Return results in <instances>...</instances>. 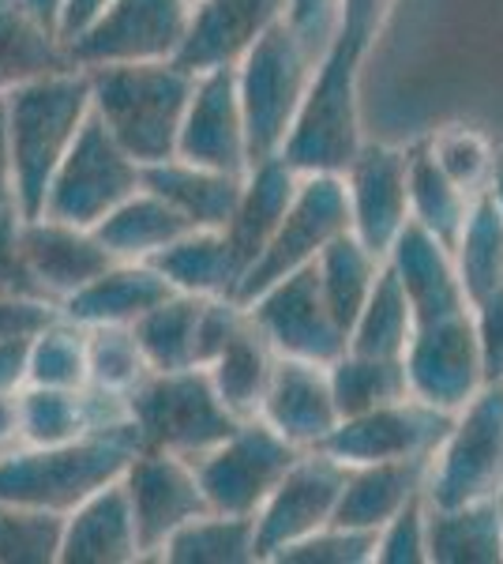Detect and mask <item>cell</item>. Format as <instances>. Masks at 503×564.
I'll list each match as a JSON object with an SVG mask.
<instances>
[{"instance_id": "cell-1", "label": "cell", "mask_w": 503, "mask_h": 564, "mask_svg": "<svg viewBox=\"0 0 503 564\" xmlns=\"http://www.w3.org/2000/svg\"><path fill=\"white\" fill-rule=\"evenodd\" d=\"M8 154H12L15 207L23 218L45 212V196L61 162L76 148L79 132L95 113L87 68H64L0 98Z\"/></svg>"}, {"instance_id": "cell-2", "label": "cell", "mask_w": 503, "mask_h": 564, "mask_svg": "<svg viewBox=\"0 0 503 564\" xmlns=\"http://www.w3.org/2000/svg\"><path fill=\"white\" fill-rule=\"evenodd\" d=\"M87 76L95 117L140 166L177 159L196 72L177 61H143V65H98L87 68Z\"/></svg>"}, {"instance_id": "cell-3", "label": "cell", "mask_w": 503, "mask_h": 564, "mask_svg": "<svg viewBox=\"0 0 503 564\" xmlns=\"http://www.w3.org/2000/svg\"><path fill=\"white\" fill-rule=\"evenodd\" d=\"M143 452L132 422L68 444H20L0 456V500L68 516Z\"/></svg>"}, {"instance_id": "cell-4", "label": "cell", "mask_w": 503, "mask_h": 564, "mask_svg": "<svg viewBox=\"0 0 503 564\" xmlns=\"http://www.w3.org/2000/svg\"><path fill=\"white\" fill-rule=\"evenodd\" d=\"M369 53L350 39L331 34L316 61L313 84L297 109L282 159L297 174H346L357 151L364 148L361 132V65Z\"/></svg>"}, {"instance_id": "cell-5", "label": "cell", "mask_w": 503, "mask_h": 564, "mask_svg": "<svg viewBox=\"0 0 503 564\" xmlns=\"http://www.w3.org/2000/svg\"><path fill=\"white\" fill-rule=\"evenodd\" d=\"M313 42L289 20H282L249 57L237 65L244 124H249V151L255 162L278 159L294 132L297 109L313 84Z\"/></svg>"}, {"instance_id": "cell-6", "label": "cell", "mask_w": 503, "mask_h": 564, "mask_svg": "<svg viewBox=\"0 0 503 564\" xmlns=\"http://www.w3.org/2000/svg\"><path fill=\"white\" fill-rule=\"evenodd\" d=\"M124 406L143 448L185 459H199L241 425V417L218 399L207 369L151 372Z\"/></svg>"}, {"instance_id": "cell-7", "label": "cell", "mask_w": 503, "mask_h": 564, "mask_svg": "<svg viewBox=\"0 0 503 564\" xmlns=\"http://www.w3.org/2000/svg\"><path fill=\"white\" fill-rule=\"evenodd\" d=\"M425 497L436 508L503 497V380H489L455 414L428 467Z\"/></svg>"}, {"instance_id": "cell-8", "label": "cell", "mask_w": 503, "mask_h": 564, "mask_svg": "<svg viewBox=\"0 0 503 564\" xmlns=\"http://www.w3.org/2000/svg\"><path fill=\"white\" fill-rule=\"evenodd\" d=\"M140 188H143V166L90 113L76 148L68 151V159L61 162L57 177H53L42 215L95 230L109 212H117Z\"/></svg>"}, {"instance_id": "cell-9", "label": "cell", "mask_w": 503, "mask_h": 564, "mask_svg": "<svg viewBox=\"0 0 503 564\" xmlns=\"http://www.w3.org/2000/svg\"><path fill=\"white\" fill-rule=\"evenodd\" d=\"M350 230L353 215L342 174H300L294 204H289L286 218H282L278 234L263 249V257L249 268L241 290H237V302L249 305L255 294H263L278 279L316 263L327 245Z\"/></svg>"}, {"instance_id": "cell-10", "label": "cell", "mask_w": 503, "mask_h": 564, "mask_svg": "<svg viewBox=\"0 0 503 564\" xmlns=\"http://www.w3.org/2000/svg\"><path fill=\"white\" fill-rule=\"evenodd\" d=\"M297 456L300 448L274 433L263 417H249L222 444H215L192 463H196L210 512L260 516V508L267 505L274 486L286 478Z\"/></svg>"}, {"instance_id": "cell-11", "label": "cell", "mask_w": 503, "mask_h": 564, "mask_svg": "<svg viewBox=\"0 0 503 564\" xmlns=\"http://www.w3.org/2000/svg\"><path fill=\"white\" fill-rule=\"evenodd\" d=\"M196 0H113L98 20L68 39L79 68L177 61Z\"/></svg>"}, {"instance_id": "cell-12", "label": "cell", "mask_w": 503, "mask_h": 564, "mask_svg": "<svg viewBox=\"0 0 503 564\" xmlns=\"http://www.w3.org/2000/svg\"><path fill=\"white\" fill-rule=\"evenodd\" d=\"M244 308H249L252 324L260 327L263 339L271 343L278 358L331 366L350 350V332L338 324V316L327 305L316 263L278 279L263 294H255Z\"/></svg>"}, {"instance_id": "cell-13", "label": "cell", "mask_w": 503, "mask_h": 564, "mask_svg": "<svg viewBox=\"0 0 503 564\" xmlns=\"http://www.w3.org/2000/svg\"><path fill=\"white\" fill-rule=\"evenodd\" d=\"M455 425L451 411L409 395L398 403L376 406L353 417H342L338 430L324 441V452L346 467H369V463H402V459H433Z\"/></svg>"}, {"instance_id": "cell-14", "label": "cell", "mask_w": 503, "mask_h": 564, "mask_svg": "<svg viewBox=\"0 0 503 564\" xmlns=\"http://www.w3.org/2000/svg\"><path fill=\"white\" fill-rule=\"evenodd\" d=\"M350 481V467L327 456L324 448L300 452L286 478L274 486L267 505L255 516V542H260V561H274L286 545H294L319 527L335 523L338 500Z\"/></svg>"}, {"instance_id": "cell-15", "label": "cell", "mask_w": 503, "mask_h": 564, "mask_svg": "<svg viewBox=\"0 0 503 564\" xmlns=\"http://www.w3.org/2000/svg\"><path fill=\"white\" fill-rule=\"evenodd\" d=\"M409 391L440 411L459 414L478 391L489 384L484 354L473 324V308L462 316H447L436 324L414 327L406 350Z\"/></svg>"}, {"instance_id": "cell-16", "label": "cell", "mask_w": 503, "mask_h": 564, "mask_svg": "<svg viewBox=\"0 0 503 564\" xmlns=\"http://www.w3.org/2000/svg\"><path fill=\"white\" fill-rule=\"evenodd\" d=\"M342 181L346 196H350L353 234L376 257L387 260L398 234L414 223L409 215V148L364 140Z\"/></svg>"}, {"instance_id": "cell-17", "label": "cell", "mask_w": 503, "mask_h": 564, "mask_svg": "<svg viewBox=\"0 0 503 564\" xmlns=\"http://www.w3.org/2000/svg\"><path fill=\"white\" fill-rule=\"evenodd\" d=\"M124 489L132 497L135 527H140L143 553L158 561L162 545L181 531L188 520L210 512L204 486H199L196 463L173 452L143 448L128 463Z\"/></svg>"}, {"instance_id": "cell-18", "label": "cell", "mask_w": 503, "mask_h": 564, "mask_svg": "<svg viewBox=\"0 0 503 564\" xmlns=\"http://www.w3.org/2000/svg\"><path fill=\"white\" fill-rule=\"evenodd\" d=\"M177 159L196 166L226 170L244 177L252 170L249 124H244L241 90H237V68H215L196 76V90L181 124Z\"/></svg>"}, {"instance_id": "cell-19", "label": "cell", "mask_w": 503, "mask_h": 564, "mask_svg": "<svg viewBox=\"0 0 503 564\" xmlns=\"http://www.w3.org/2000/svg\"><path fill=\"white\" fill-rule=\"evenodd\" d=\"M282 20H289V0H196L177 65L196 76L237 68Z\"/></svg>"}, {"instance_id": "cell-20", "label": "cell", "mask_w": 503, "mask_h": 564, "mask_svg": "<svg viewBox=\"0 0 503 564\" xmlns=\"http://www.w3.org/2000/svg\"><path fill=\"white\" fill-rule=\"evenodd\" d=\"M260 417L294 448L313 452L338 430L342 411L331 388V366L300 358H278L271 372L267 395H263Z\"/></svg>"}, {"instance_id": "cell-21", "label": "cell", "mask_w": 503, "mask_h": 564, "mask_svg": "<svg viewBox=\"0 0 503 564\" xmlns=\"http://www.w3.org/2000/svg\"><path fill=\"white\" fill-rule=\"evenodd\" d=\"M387 263L398 271L402 286H406V297L414 305V327L462 316L473 308L470 297H466L455 249H447L420 223H409L398 234V241L387 252Z\"/></svg>"}, {"instance_id": "cell-22", "label": "cell", "mask_w": 503, "mask_h": 564, "mask_svg": "<svg viewBox=\"0 0 503 564\" xmlns=\"http://www.w3.org/2000/svg\"><path fill=\"white\" fill-rule=\"evenodd\" d=\"M147 561L135 527L124 475L64 516L61 564H135Z\"/></svg>"}, {"instance_id": "cell-23", "label": "cell", "mask_w": 503, "mask_h": 564, "mask_svg": "<svg viewBox=\"0 0 503 564\" xmlns=\"http://www.w3.org/2000/svg\"><path fill=\"white\" fill-rule=\"evenodd\" d=\"M23 249L42 290L57 305H64L72 294H79L87 282H95L117 263L113 252L106 249V241L98 238V230L57 223V218L45 215L23 223Z\"/></svg>"}, {"instance_id": "cell-24", "label": "cell", "mask_w": 503, "mask_h": 564, "mask_svg": "<svg viewBox=\"0 0 503 564\" xmlns=\"http://www.w3.org/2000/svg\"><path fill=\"white\" fill-rule=\"evenodd\" d=\"M170 294L173 286L154 263L117 260L95 282H87L79 294H72L61 305V313L79 327H132Z\"/></svg>"}, {"instance_id": "cell-25", "label": "cell", "mask_w": 503, "mask_h": 564, "mask_svg": "<svg viewBox=\"0 0 503 564\" xmlns=\"http://www.w3.org/2000/svg\"><path fill=\"white\" fill-rule=\"evenodd\" d=\"M297 185L300 174L282 154L267 162H255L249 174H244L241 199H237V212L230 218V226H226V238H230L237 260L244 263V275H249V268L263 257V249L278 234L282 218H286L289 204L297 196Z\"/></svg>"}, {"instance_id": "cell-26", "label": "cell", "mask_w": 503, "mask_h": 564, "mask_svg": "<svg viewBox=\"0 0 503 564\" xmlns=\"http://www.w3.org/2000/svg\"><path fill=\"white\" fill-rule=\"evenodd\" d=\"M64 68L79 65L57 26L39 20L23 0H0V98Z\"/></svg>"}, {"instance_id": "cell-27", "label": "cell", "mask_w": 503, "mask_h": 564, "mask_svg": "<svg viewBox=\"0 0 503 564\" xmlns=\"http://www.w3.org/2000/svg\"><path fill=\"white\" fill-rule=\"evenodd\" d=\"M143 185L170 199L196 230H226L241 199L244 177L196 166L188 159H166L158 166H143Z\"/></svg>"}, {"instance_id": "cell-28", "label": "cell", "mask_w": 503, "mask_h": 564, "mask_svg": "<svg viewBox=\"0 0 503 564\" xmlns=\"http://www.w3.org/2000/svg\"><path fill=\"white\" fill-rule=\"evenodd\" d=\"M433 459H402V463H369L350 467V481L338 500L335 523L353 531H380L395 520L402 508L414 500L428 481Z\"/></svg>"}, {"instance_id": "cell-29", "label": "cell", "mask_w": 503, "mask_h": 564, "mask_svg": "<svg viewBox=\"0 0 503 564\" xmlns=\"http://www.w3.org/2000/svg\"><path fill=\"white\" fill-rule=\"evenodd\" d=\"M151 263L166 275L173 290L196 297H233L237 302L244 279V263L237 260L226 230H188Z\"/></svg>"}, {"instance_id": "cell-30", "label": "cell", "mask_w": 503, "mask_h": 564, "mask_svg": "<svg viewBox=\"0 0 503 564\" xmlns=\"http://www.w3.org/2000/svg\"><path fill=\"white\" fill-rule=\"evenodd\" d=\"M433 564H503V497L470 505H428Z\"/></svg>"}, {"instance_id": "cell-31", "label": "cell", "mask_w": 503, "mask_h": 564, "mask_svg": "<svg viewBox=\"0 0 503 564\" xmlns=\"http://www.w3.org/2000/svg\"><path fill=\"white\" fill-rule=\"evenodd\" d=\"M95 230L117 260L151 263L158 252H166L173 241H181L188 230H196V226H192L170 199H162L154 188L143 185L140 193L128 196L117 212H109Z\"/></svg>"}, {"instance_id": "cell-32", "label": "cell", "mask_w": 503, "mask_h": 564, "mask_svg": "<svg viewBox=\"0 0 503 564\" xmlns=\"http://www.w3.org/2000/svg\"><path fill=\"white\" fill-rule=\"evenodd\" d=\"M274 366H278V354L263 339L260 327L252 324V316H244L241 332H237L233 339L226 343V350L207 366V377H210V384H215L218 399H222L241 422H249V417H260Z\"/></svg>"}, {"instance_id": "cell-33", "label": "cell", "mask_w": 503, "mask_h": 564, "mask_svg": "<svg viewBox=\"0 0 503 564\" xmlns=\"http://www.w3.org/2000/svg\"><path fill=\"white\" fill-rule=\"evenodd\" d=\"M473 199L462 185H455L447 177V170L436 162L428 140H420L409 148V215L414 223L425 226L428 234H436L447 249H455L466 230Z\"/></svg>"}, {"instance_id": "cell-34", "label": "cell", "mask_w": 503, "mask_h": 564, "mask_svg": "<svg viewBox=\"0 0 503 564\" xmlns=\"http://www.w3.org/2000/svg\"><path fill=\"white\" fill-rule=\"evenodd\" d=\"M207 297L173 290L162 305H154L143 321L132 324L135 339L147 354L154 372L199 369V324H204Z\"/></svg>"}, {"instance_id": "cell-35", "label": "cell", "mask_w": 503, "mask_h": 564, "mask_svg": "<svg viewBox=\"0 0 503 564\" xmlns=\"http://www.w3.org/2000/svg\"><path fill=\"white\" fill-rule=\"evenodd\" d=\"M158 561L170 564H260L255 516L204 512L188 520L162 545Z\"/></svg>"}, {"instance_id": "cell-36", "label": "cell", "mask_w": 503, "mask_h": 564, "mask_svg": "<svg viewBox=\"0 0 503 564\" xmlns=\"http://www.w3.org/2000/svg\"><path fill=\"white\" fill-rule=\"evenodd\" d=\"M316 271H319V282H324L327 305H331V313L338 316V324L350 332L357 324V316H361L364 302H369L372 290H376L383 257H376V252L350 230L319 252Z\"/></svg>"}, {"instance_id": "cell-37", "label": "cell", "mask_w": 503, "mask_h": 564, "mask_svg": "<svg viewBox=\"0 0 503 564\" xmlns=\"http://www.w3.org/2000/svg\"><path fill=\"white\" fill-rule=\"evenodd\" d=\"M409 339H414V305H409L398 271L383 260L376 290L350 327V350L376 354V358H406Z\"/></svg>"}, {"instance_id": "cell-38", "label": "cell", "mask_w": 503, "mask_h": 564, "mask_svg": "<svg viewBox=\"0 0 503 564\" xmlns=\"http://www.w3.org/2000/svg\"><path fill=\"white\" fill-rule=\"evenodd\" d=\"M331 388L342 417L376 411V406L414 395L409 391L406 358H376V354L357 350H346L342 358L331 361Z\"/></svg>"}, {"instance_id": "cell-39", "label": "cell", "mask_w": 503, "mask_h": 564, "mask_svg": "<svg viewBox=\"0 0 503 564\" xmlns=\"http://www.w3.org/2000/svg\"><path fill=\"white\" fill-rule=\"evenodd\" d=\"M455 260H459V275L470 305L503 286V212L492 188H484L473 199L466 230L455 245Z\"/></svg>"}, {"instance_id": "cell-40", "label": "cell", "mask_w": 503, "mask_h": 564, "mask_svg": "<svg viewBox=\"0 0 503 564\" xmlns=\"http://www.w3.org/2000/svg\"><path fill=\"white\" fill-rule=\"evenodd\" d=\"M26 384L39 388H90V350L87 327L68 316H57L31 339L26 361Z\"/></svg>"}, {"instance_id": "cell-41", "label": "cell", "mask_w": 503, "mask_h": 564, "mask_svg": "<svg viewBox=\"0 0 503 564\" xmlns=\"http://www.w3.org/2000/svg\"><path fill=\"white\" fill-rule=\"evenodd\" d=\"M87 350L90 388L109 395L128 399L154 372L132 327H87Z\"/></svg>"}, {"instance_id": "cell-42", "label": "cell", "mask_w": 503, "mask_h": 564, "mask_svg": "<svg viewBox=\"0 0 503 564\" xmlns=\"http://www.w3.org/2000/svg\"><path fill=\"white\" fill-rule=\"evenodd\" d=\"M64 516L0 500V564H53L61 561Z\"/></svg>"}, {"instance_id": "cell-43", "label": "cell", "mask_w": 503, "mask_h": 564, "mask_svg": "<svg viewBox=\"0 0 503 564\" xmlns=\"http://www.w3.org/2000/svg\"><path fill=\"white\" fill-rule=\"evenodd\" d=\"M428 148L447 170V177L455 185H462L470 196H481L484 188H492L500 154L481 129H473V124H444L440 132L428 135Z\"/></svg>"}, {"instance_id": "cell-44", "label": "cell", "mask_w": 503, "mask_h": 564, "mask_svg": "<svg viewBox=\"0 0 503 564\" xmlns=\"http://www.w3.org/2000/svg\"><path fill=\"white\" fill-rule=\"evenodd\" d=\"M380 531H353V527L327 523L316 534L274 553L271 564H376Z\"/></svg>"}, {"instance_id": "cell-45", "label": "cell", "mask_w": 503, "mask_h": 564, "mask_svg": "<svg viewBox=\"0 0 503 564\" xmlns=\"http://www.w3.org/2000/svg\"><path fill=\"white\" fill-rule=\"evenodd\" d=\"M376 564H433L428 553V497L425 489L406 508L380 527Z\"/></svg>"}, {"instance_id": "cell-46", "label": "cell", "mask_w": 503, "mask_h": 564, "mask_svg": "<svg viewBox=\"0 0 503 564\" xmlns=\"http://www.w3.org/2000/svg\"><path fill=\"white\" fill-rule=\"evenodd\" d=\"M23 223L20 207H4L0 212V297H42L53 302L34 275L31 260L23 249Z\"/></svg>"}, {"instance_id": "cell-47", "label": "cell", "mask_w": 503, "mask_h": 564, "mask_svg": "<svg viewBox=\"0 0 503 564\" xmlns=\"http://www.w3.org/2000/svg\"><path fill=\"white\" fill-rule=\"evenodd\" d=\"M395 0H335V31L350 39L357 50L372 53L383 34V26L391 20Z\"/></svg>"}, {"instance_id": "cell-48", "label": "cell", "mask_w": 503, "mask_h": 564, "mask_svg": "<svg viewBox=\"0 0 503 564\" xmlns=\"http://www.w3.org/2000/svg\"><path fill=\"white\" fill-rule=\"evenodd\" d=\"M57 316H61L57 302H42V297H0V343L34 339Z\"/></svg>"}, {"instance_id": "cell-49", "label": "cell", "mask_w": 503, "mask_h": 564, "mask_svg": "<svg viewBox=\"0 0 503 564\" xmlns=\"http://www.w3.org/2000/svg\"><path fill=\"white\" fill-rule=\"evenodd\" d=\"M473 324H478L484 372L489 380H503V286L473 302Z\"/></svg>"}, {"instance_id": "cell-50", "label": "cell", "mask_w": 503, "mask_h": 564, "mask_svg": "<svg viewBox=\"0 0 503 564\" xmlns=\"http://www.w3.org/2000/svg\"><path fill=\"white\" fill-rule=\"evenodd\" d=\"M26 361H31V339L0 343V395L26 388Z\"/></svg>"}, {"instance_id": "cell-51", "label": "cell", "mask_w": 503, "mask_h": 564, "mask_svg": "<svg viewBox=\"0 0 503 564\" xmlns=\"http://www.w3.org/2000/svg\"><path fill=\"white\" fill-rule=\"evenodd\" d=\"M327 20H331V31H335V0H289V23H294L308 42L324 31Z\"/></svg>"}, {"instance_id": "cell-52", "label": "cell", "mask_w": 503, "mask_h": 564, "mask_svg": "<svg viewBox=\"0 0 503 564\" xmlns=\"http://www.w3.org/2000/svg\"><path fill=\"white\" fill-rule=\"evenodd\" d=\"M23 444V406H20V391L12 395H0V456Z\"/></svg>"}, {"instance_id": "cell-53", "label": "cell", "mask_w": 503, "mask_h": 564, "mask_svg": "<svg viewBox=\"0 0 503 564\" xmlns=\"http://www.w3.org/2000/svg\"><path fill=\"white\" fill-rule=\"evenodd\" d=\"M109 4H113V0H68L61 15V39L68 42L72 34H79L90 20H98Z\"/></svg>"}, {"instance_id": "cell-54", "label": "cell", "mask_w": 503, "mask_h": 564, "mask_svg": "<svg viewBox=\"0 0 503 564\" xmlns=\"http://www.w3.org/2000/svg\"><path fill=\"white\" fill-rule=\"evenodd\" d=\"M23 4L31 8L39 20H45L50 26H57L61 31V15H64V4H68V0H23Z\"/></svg>"}, {"instance_id": "cell-55", "label": "cell", "mask_w": 503, "mask_h": 564, "mask_svg": "<svg viewBox=\"0 0 503 564\" xmlns=\"http://www.w3.org/2000/svg\"><path fill=\"white\" fill-rule=\"evenodd\" d=\"M492 196H496V204H500V212H503V154H500V162H496V177H492Z\"/></svg>"}]
</instances>
